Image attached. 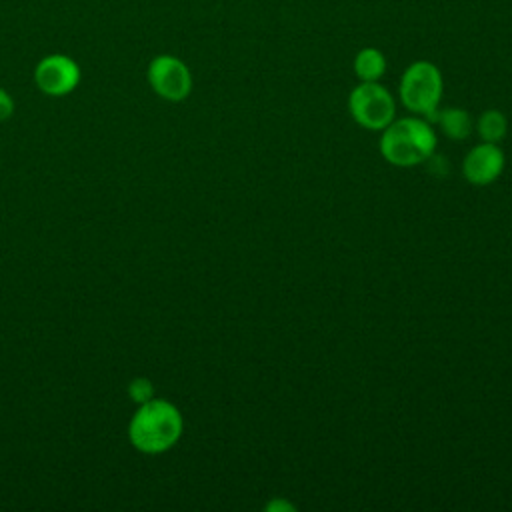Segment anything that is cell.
<instances>
[{"instance_id": "obj_1", "label": "cell", "mask_w": 512, "mask_h": 512, "mask_svg": "<svg viewBox=\"0 0 512 512\" xmlns=\"http://www.w3.org/2000/svg\"><path fill=\"white\" fill-rule=\"evenodd\" d=\"M182 428V414L174 404L150 398L132 416L128 436L140 452L160 454L178 442Z\"/></svg>"}, {"instance_id": "obj_2", "label": "cell", "mask_w": 512, "mask_h": 512, "mask_svg": "<svg viewBox=\"0 0 512 512\" xmlns=\"http://www.w3.org/2000/svg\"><path fill=\"white\" fill-rule=\"evenodd\" d=\"M436 150L434 128L418 116L392 120L380 136V154L392 166L408 168L428 160Z\"/></svg>"}, {"instance_id": "obj_3", "label": "cell", "mask_w": 512, "mask_h": 512, "mask_svg": "<svg viewBox=\"0 0 512 512\" xmlns=\"http://www.w3.org/2000/svg\"><path fill=\"white\" fill-rule=\"evenodd\" d=\"M442 74L428 60L412 62L400 78V100L402 104L422 116H434L442 98Z\"/></svg>"}, {"instance_id": "obj_4", "label": "cell", "mask_w": 512, "mask_h": 512, "mask_svg": "<svg viewBox=\"0 0 512 512\" xmlns=\"http://www.w3.org/2000/svg\"><path fill=\"white\" fill-rule=\"evenodd\" d=\"M348 108L366 130H384L396 116L392 94L378 82H360L348 96Z\"/></svg>"}, {"instance_id": "obj_5", "label": "cell", "mask_w": 512, "mask_h": 512, "mask_svg": "<svg viewBox=\"0 0 512 512\" xmlns=\"http://www.w3.org/2000/svg\"><path fill=\"white\" fill-rule=\"evenodd\" d=\"M148 80L154 92L170 102L184 100L192 90V76L186 64L174 56H158L150 62Z\"/></svg>"}, {"instance_id": "obj_6", "label": "cell", "mask_w": 512, "mask_h": 512, "mask_svg": "<svg viewBox=\"0 0 512 512\" xmlns=\"http://www.w3.org/2000/svg\"><path fill=\"white\" fill-rule=\"evenodd\" d=\"M504 170V152L494 142L476 144L462 162L464 178L474 186H486L494 182Z\"/></svg>"}, {"instance_id": "obj_7", "label": "cell", "mask_w": 512, "mask_h": 512, "mask_svg": "<svg viewBox=\"0 0 512 512\" xmlns=\"http://www.w3.org/2000/svg\"><path fill=\"white\" fill-rule=\"evenodd\" d=\"M34 78L42 92L50 96H62L76 88L80 80V70L74 64V60L56 54V56L44 58L38 64Z\"/></svg>"}, {"instance_id": "obj_8", "label": "cell", "mask_w": 512, "mask_h": 512, "mask_svg": "<svg viewBox=\"0 0 512 512\" xmlns=\"http://www.w3.org/2000/svg\"><path fill=\"white\" fill-rule=\"evenodd\" d=\"M386 72V58L378 48H362L354 56V74L362 82H378Z\"/></svg>"}, {"instance_id": "obj_9", "label": "cell", "mask_w": 512, "mask_h": 512, "mask_svg": "<svg viewBox=\"0 0 512 512\" xmlns=\"http://www.w3.org/2000/svg\"><path fill=\"white\" fill-rule=\"evenodd\" d=\"M434 118L438 120L442 132L452 140H464L472 132L470 114L462 108H446V110L434 114Z\"/></svg>"}, {"instance_id": "obj_10", "label": "cell", "mask_w": 512, "mask_h": 512, "mask_svg": "<svg viewBox=\"0 0 512 512\" xmlns=\"http://www.w3.org/2000/svg\"><path fill=\"white\" fill-rule=\"evenodd\" d=\"M476 130L484 142L498 144L508 130V120L500 110H486L476 122Z\"/></svg>"}, {"instance_id": "obj_11", "label": "cell", "mask_w": 512, "mask_h": 512, "mask_svg": "<svg viewBox=\"0 0 512 512\" xmlns=\"http://www.w3.org/2000/svg\"><path fill=\"white\" fill-rule=\"evenodd\" d=\"M128 392H130V396H132L138 404H144V402H148V400L152 398L154 388H152L150 380H146V378H136V380L130 382Z\"/></svg>"}, {"instance_id": "obj_12", "label": "cell", "mask_w": 512, "mask_h": 512, "mask_svg": "<svg viewBox=\"0 0 512 512\" xmlns=\"http://www.w3.org/2000/svg\"><path fill=\"white\" fill-rule=\"evenodd\" d=\"M14 110V102L12 98L0 88V120H6Z\"/></svg>"}, {"instance_id": "obj_13", "label": "cell", "mask_w": 512, "mask_h": 512, "mask_svg": "<svg viewBox=\"0 0 512 512\" xmlns=\"http://www.w3.org/2000/svg\"><path fill=\"white\" fill-rule=\"evenodd\" d=\"M266 510H270V512H278V510L292 512V510H294V504H290V502H286V500H278V498H274V500H270V502L266 504Z\"/></svg>"}]
</instances>
